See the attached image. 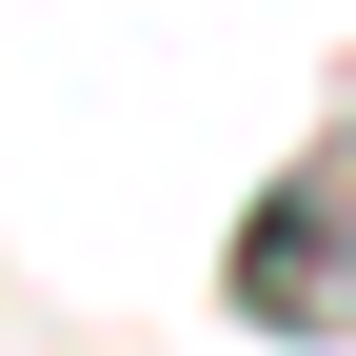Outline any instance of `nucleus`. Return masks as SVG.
<instances>
[{
    "mask_svg": "<svg viewBox=\"0 0 356 356\" xmlns=\"http://www.w3.org/2000/svg\"><path fill=\"white\" fill-rule=\"evenodd\" d=\"M218 297H238L257 337H356V139H317L277 198L238 218V277H218Z\"/></svg>",
    "mask_w": 356,
    "mask_h": 356,
    "instance_id": "obj_1",
    "label": "nucleus"
}]
</instances>
